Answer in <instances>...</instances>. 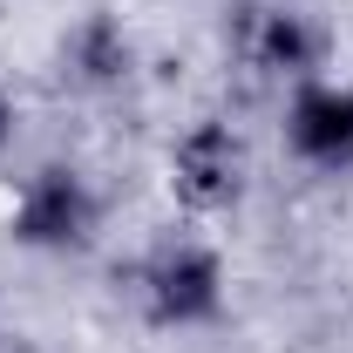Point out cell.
Masks as SVG:
<instances>
[{
    "instance_id": "1",
    "label": "cell",
    "mask_w": 353,
    "mask_h": 353,
    "mask_svg": "<svg viewBox=\"0 0 353 353\" xmlns=\"http://www.w3.org/2000/svg\"><path fill=\"white\" fill-rule=\"evenodd\" d=\"M130 299L143 312V326L157 333H204L218 326L231 306V272L224 252L197 231H163L143 245V259L130 265Z\"/></svg>"
},
{
    "instance_id": "2",
    "label": "cell",
    "mask_w": 353,
    "mask_h": 353,
    "mask_svg": "<svg viewBox=\"0 0 353 353\" xmlns=\"http://www.w3.org/2000/svg\"><path fill=\"white\" fill-rule=\"evenodd\" d=\"M7 238L34 259H82L88 245L102 238V197L75 163H41L14 190L7 211Z\"/></svg>"
},
{
    "instance_id": "3",
    "label": "cell",
    "mask_w": 353,
    "mask_h": 353,
    "mask_svg": "<svg viewBox=\"0 0 353 353\" xmlns=\"http://www.w3.org/2000/svg\"><path fill=\"white\" fill-rule=\"evenodd\" d=\"M170 190L183 211L218 218L245 197V143L224 116H197L190 130L170 143Z\"/></svg>"
},
{
    "instance_id": "4",
    "label": "cell",
    "mask_w": 353,
    "mask_h": 353,
    "mask_svg": "<svg viewBox=\"0 0 353 353\" xmlns=\"http://www.w3.org/2000/svg\"><path fill=\"white\" fill-rule=\"evenodd\" d=\"M245 61L272 75V82L299 88V82H319L333 68V28L312 14V7H252L245 21Z\"/></svg>"
},
{
    "instance_id": "5",
    "label": "cell",
    "mask_w": 353,
    "mask_h": 353,
    "mask_svg": "<svg viewBox=\"0 0 353 353\" xmlns=\"http://www.w3.org/2000/svg\"><path fill=\"white\" fill-rule=\"evenodd\" d=\"M285 150L319 176H353V82H299L285 88Z\"/></svg>"
},
{
    "instance_id": "6",
    "label": "cell",
    "mask_w": 353,
    "mask_h": 353,
    "mask_svg": "<svg viewBox=\"0 0 353 353\" xmlns=\"http://www.w3.org/2000/svg\"><path fill=\"white\" fill-rule=\"evenodd\" d=\"M61 75L88 95H109V88H123L136 75V41L130 28L109 14V7H88L82 21L61 34Z\"/></svg>"
},
{
    "instance_id": "7",
    "label": "cell",
    "mask_w": 353,
    "mask_h": 353,
    "mask_svg": "<svg viewBox=\"0 0 353 353\" xmlns=\"http://www.w3.org/2000/svg\"><path fill=\"white\" fill-rule=\"evenodd\" d=\"M14 130H21V102H14V88L0 82V157L14 150Z\"/></svg>"
}]
</instances>
